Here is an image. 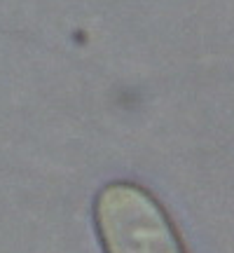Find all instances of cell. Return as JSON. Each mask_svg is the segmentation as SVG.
Wrapping results in <instances>:
<instances>
[{"instance_id":"6da1fadb","label":"cell","mask_w":234,"mask_h":253,"mask_svg":"<svg viewBox=\"0 0 234 253\" xmlns=\"http://www.w3.org/2000/svg\"><path fill=\"white\" fill-rule=\"evenodd\" d=\"M94 218L106 253H185L164 209L138 185H106Z\"/></svg>"}]
</instances>
